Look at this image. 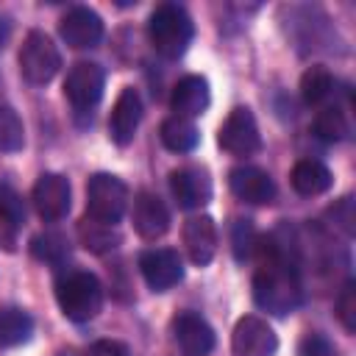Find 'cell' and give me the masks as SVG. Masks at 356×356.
<instances>
[{
    "label": "cell",
    "instance_id": "2e32d148",
    "mask_svg": "<svg viewBox=\"0 0 356 356\" xmlns=\"http://www.w3.org/2000/svg\"><path fill=\"white\" fill-rule=\"evenodd\" d=\"M170 228V211L153 192H139L134 200V231L142 239H159Z\"/></svg>",
    "mask_w": 356,
    "mask_h": 356
},
{
    "label": "cell",
    "instance_id": "4fadbf2b",
    "mask_svg": "<svg viewBox=\"0 0 356 356\" xmlns=\"http://www.w3.org/2000/svg\"><path fill=\"white\" fill-rule=\"evenodd\" d=\"M172 334L184 356H206L214 348V328L195 312H181L172 320Z\"/></svg>",
    "mask_w": 356,
    "mask_h": 356
},
{
    "label": "cell",
    "instance_id": "f546056e",
    "mask_svg": "<svg viewBox=\"0 0 356 356\" xmlns=\"http://www.w3.org/2000/svg\"><path fill=\"white\" fill-rule=\"evenodd\" d=\"M331 217H334V222L350 236L356 228H353V222H356V214H353V197H342L334 209H331Z\"/></svg>",
    "mask_w": 356,
    "mask_h": 356
},
{
    "label": "cell",
    "instance_id": "7c38bea8",
    "mask_svg": "<svg viewBox=\"0 0 356 356\" xmlns=\"http://www.w3.org/2000/svg\"><path fill=\"white\" fill-rule=\"evenodd\" d=\"M228 186L239 200L253 203V206H264L275 197V184L270 172H264L261 167H250V164L234 167L228 172Z\"/></svg>",
    "mask_w": 356,
    "mask_h": 356
},
{
    "label": "cell",
    "instance_id": "6da1fadb",
    "mask_svg": "<svg viewBox=\"0 0 356 356\" xmlns=\"http://www.w3.org/2000/svg\"><path fill=\"white\" fill-rule=\"evenodd\" d=\"M253 300L275 317L292 314L303 300L298 267L278 245H264V256L253 275Z\"/></svg>",
    "mask_w": 356,
    "mask_h": 356
},
{
    "label": "cell",
    "instance_id": "9c48e42d",
    "mask_svg": "<svg viewBox=\"0 0 356 356\" xmlns=\"http://www.w3.org/2000/svg\"><path fill=\"white\" fill-rule=\"evenodd\" d=\"M139 270L153 292H167L184 278V261L172 248H153L139 256Z\"/></svg>",
    "mask_w": 356,
    "mask_h": 356
},
{
    "label": "cell",
    "instance_id": "cb8c5ba5",
    "mask_svg": "<svg viewBox=\"0 0 356 356\" xmlns=\"http://www.w3.org/2000/svg\"><path fill=\"white\" fill-rule=\"evenodd\" d=\"M31 253H33L39 261L61 264V261L70 256V242H67V236H61L58 231H44V234H36V236L31 239Z\"/></svg>",
    "mask_w": 356,
    "mask_h": 356
},
{
    "label": "cell",
    "instance_id": "52a82bcc",
    "mask_svg": "<svg viewBox=\"0 0 356 356\" xmlns=\"http://www.w3.org/2000/svg\"><path fill=\"white\" fill-rule=\"evenodd\" d=\"M103 86H106V72L100 64L95 61H78L72 64V70L67 72L64 81V95L72 103L75 111H89L97 106V100L103 97Z\"/></svg>",
    "mask_w": 356,
    "mask_h": 356
},
{
    "label": "cell",
    "instance_id": "ac0fdd59",
    "mask_svg": "<svg viewBox=\"0 0 356 356\" xmlns=\"http://www.w3.org/2000/svg\"><path fill=\"white\" fill-rule=\"evenodd\" d=\"M170 106L175 111V117H197L209 108V81L203 75H186L172 86L170 95Z\"/></svg>",
    "mask_w": 356,
    "mask_h": 356
},
{
    "label": "cell",
    "instance_id": "d4e9b609",
    "mask_svg": "<svg viewBox=\"0 0 356 356\" xmlns=\"http://www.w3.org/2000/svg\"><path fill=\"white\" fill-rule=\"evenodd\" d=\"M314 134L320 139H325V142H342L350 134V122H348L342 108L331 106V108H323L314 117Z\"/></svg>",
    "mask_w": 356,
    "mask_h": 356
},
{
    "label": "cell",
    "instance_id": "44dd1931",
    "mask_svg": "<svg viewBox=\"0 0 356 356\" xmlns=\"http://www.w3.org/2000/svg\"><path fill=\"white\" fill-rule=\"evenodd\" d=\"M161 142L172 153H189V150L197 147L200 134H197L192 120H186V117H167L161 122Z\"/></svg>",
    "mask_w": 356,
    "mask_h": 356
},
{
    "label": "cell",
    "instance_id": "3957f363",
    "mask_svg": "<svg viewBox=\"0 0 356 356\" xmlns=\"http://www.w3.org/2000/svg\"><path fill=\"white\" fill-rule=\"evenodd\" d=\"M56 300L64 317L72 323H86L103 309V286L86 270H70L56 281Z\"/></svg>",
    "mask_w": 356,
    "mask_h": 356
},
{
    "label": "cell",
    "instance_id": "f1b7e54d",
    "mask_svg": "<svg viewBox=\"0 0 356 356\" xmlns=\"http://www.w3.org/2000/svg\"><path fill=\"white\" fill-rule=\"evenodd\" d=\"M250 250H253V231H250V222H248V220H236V225H234V253H236V259L242 261V259L250 256Z\"/></svg>",
    "mask_w": 356,
    "mask_h": 356
},
{
    "label": "cell",
    "instance_id": "d6986e66",
    "mask_svg": "<svg viewBox=\"0 0 356 356\" xmlns=\"http://www.w3.org/2000/svg\"><path fill=\"white\" fill-rule=\"evenodd\" d=\"M334 184V175L331 170L317 161V159H300L295 167H292V186L298 195L303 197H314V195H323L328 192Z\"/></svg>",
    "mask_w": 356,
    "mask_h": 356
},
{
    "label": "cell",
    "instance_id": "836d02e7",
    "mask_svg": "<svg viewBox=\"0 0 356 356\" xmlns=\"http://www.w3.org/2000/svg\"><path fill=\"white\" fill-rule=\"evenodd\" d=\"M8 31H11V28H8L6 17H0V47H3V44H6V39H8Z\"/></svg>",
    "mask_w": 356,
    "mask_h": 356
},
{
    "label": "cell",
    "instance_id": "8fae6325",
    "mask_svg": "<svg viewBox=\"0 0 356 356\" xmlns=\"http://www.w3.org/2000/svg\"><path fill=\"white\" fill-rule=\"evenodd\" d=\"M58 33L70 47L86 50V47H95L103 39V19H100L97 11H92L86 6H75L64 14V19L58 25Z\"/></svg>",
    "mask_w": 356,
    "mask_h": 356
},
{
    "label": "cell",
    "instance_id": "e0dca14e",
    "mask_svg": "<svg viewBox=\"0 0 356 356\" xmlns=\"http://www.w3.org/2000/svg\"><path fill=\"white\" fill-rule=\"evenodd\" d=\"M184 248H186V256H189L192 264L206 267L214 259V253H217V228H214V220L206 217V214L186 220V225H184Z\"/></svg>",
    "mask_w": 356,
    "mask_h": 356
},
{
    "label": "cell",
    "instance_id": "5bb4252c",
    "mask_svg": "<svg viewBox=\"0 0 356 356\" xmlns=\"http://www.w3.org/2000/svg\"><path fill=\"white\" fill-rule=\"evenodd\" d=\"M139 122H142V100H139V92L131 89V86H125L117 95V100H114L111 120H108V134H111V139L120 147H125V145L134 142Z\"/></svg>",
    "mask_w": 356,
    "mask_h": 356
},
{
    "label": "cell",
    "instance_id": "d6a6232c",
    "mask_svg": "<svg viewBox=\"0 0 356 356\" xmlns=\"http://www.w3.org/2000/svg\"><path fill=\"white\" fill-rule=\"evenodd\" d=\"M0 248L8 250V253L17 248V228L6 217H0Z\"/></svg>",
    "mask_w": 356,
    "mask_h": 356
},
{
    "label": "cell",
    "instance_id": "484cf974",
    "mask_svg": "<svg viewBox=\"0 0 356 356\" xmlns=\"http://www.w3.org/2000/svg\"><path fill=\"white\" fill-rule=\"evenodd\" d=\"M25 145V128L22 120L17 117L14 108L0 106V150L3 153H17Z\"/></svg>",
    "mask_w": 356,
    "mask_h": 356
},
{
    "label": "cell",
    "instance_id": "9a60e30c",
    "mask_svg": "<svg viewBox=\"0 0 356 356\" xmlns=\"http://www.w3.org/2000/svg\"><path fill=\"white\" fill-rule=\"evenodd\" d=\"M170 189L181 209H200L211 200V178L200 167H181L170 172Z\"/></svg>",
    "mask_w": 356,
    "mask_h": 356
},
{
    "label": "cell",
    "instance_id": "ffe728a7",
    "mask_svg": "<svg viewBox=\"0 0 356 356\" xmlns=\"http://www.w3.org/2000/svg\"><path fill=\"white\" fill-rule=\"evenodd\" d=\"M33 334V317L19 306H0V345L14 348Z\"/></svg>",
    "mask_w": 356,
    "mask_h": 356
},
{
    "label": "cell",
    "instance_id": "277c9868",
    "mask_svg": "<svg viewBox=\"0 0 356 356\" xmlns=\"http://www.w3.org/2000/svg\"><path fill=\"white\" fill-rule=\"evenodd\" d=\"M128 206V186L111 172H95L86 184V217L117 225Z\"/></svg>",
    "mask_w": 356,
    "mask_h": 356
},
{
    "label": "cell",
    "instance_id": "4dcf8cb0",
    "mask_svg": "<svg viewBox=\"0 0 356 356\" xmlns=\"http://www.w3.org/2000/svg\"><path fill=\"white\" fill-rule=\"evenodd\" d=\"M300 356H337L334 345L320 337V334H309L303 342H300Z\"/></svg>",
    "mask_w": 356,
    "mask_h": 356
},
{
    "label": "cell",
    "instance_id": "8992f818",
    "mask_svg": "<svg viewBox=\"0 0 356 356\" xmlns=\"http://www.w3.org/2000/svg\"><path fill=\"white\" fill-rule=\"evenodd\" d=\"M217 142L231 156H253L261 150V134H259V125L248 106L231 108V114L220 125Z\"/></svg>",
    "mask_w": 356,
    "mask_h": 356
},
{
    "label": "cell",
    "instance_id": "7a4b0ae2",
    "mask_svg": "<svg viewBox=\"0 0 356 356\" xmlns=\"http://www.w3.org/2000/svg\"><path fill=\"white\" fill-rule=\"evenodd\" d=\"M147 36H150V44L164 58H181L186 53V47L192 44L195 25L184 6L161 3L153 8V14L147 19Z\"/></svg>",
    "mask_w": 356,
    "mask_h": 356
},
{
    "label": "cell",
    "instance_id": "30bf717a",
    "mask_svg": "<svg viewBox=\"0 0 356 356\" xmlns=\"http://www.w3.org/2000/svg\"><path fill=\"white\" fill-rule=\"evenodd\" d=\"M33 206L39 211L42 220L56 222L61 217H67L70 211V200H72V189L70 181L58 172H42L33 184Z\"/></svg>",
    "mask_w": 356,
    "mask_h": 356
},
{
    "label": "cell",
    "instance_id": "83f0119b",
    "mask_svg": "<svg viewBox=\"0 0 356 356\" xmlns=\"http://www.w3.org/2000/svg\"><path fill=\"white\" fill-rule=\"evenodd\" d=\"M337 317L348 334L356 331V284L353 281H348L337 298Z\"/></svg>",
    "mask_w": 356,
    "mask_h": 356
},
{
    "label": "cell",
    "instance_id": "7402d4cb",
    "mask_svg": "<svg viewBox=\"0 0 356 356\" xmlns=\"http://www.w3.org/2000/svg\"><path fill=\"white\" fill-rule=\"evenodd\" d=\"M78 236H81L83 248L92 253H106V250H114L120 245V234L114 231V225L97 222L92 217H83L78 222Z\"/></svg>",
    "mask_w": 356,
    "mask_h": 356
},
{
    "label": "cell",
    "instance_id": "1f68e13d",
    "mask_svg": "<svg viewBox=\"0 0 356 356\" xmlns=\"http://www.w3.org/2000/svg\"><path fill=\"white\" fill-rule=\"evenodd\" d=\"M86 356H128V345L120 339H97L89 345Z\"/></svg>",
    "mask_w": 356,
    "mask_h": 356
},
{
    "label": "cell",
    "instance_id": "ba28073f",
    "mask_svg": "<svg viewBox=\"0 0 356 356\" xmlns=\"http://www.w3.org/2000/svg\"><path fill=\"white\" fill-rule=\"evenodd\" d=\"M231 350L234 356H273L278 350V337L267 320L256 314H245L234 325Z\"/></svg>",
    "mask_w": 356,
    "mask_h": 356
},
{
    "label": "cell",
    "instance_id": "603a6c76",
    "mask_svg": "<svg viewBox=\"0 0 356 356\" xmlns=\"http://www.w3.org/2000/svg\"><path fill=\"white\" fill-rule=\"evenodd\" d=\"M331 92H334V75H331L328 67L314 64V67H309V70L303 72V78H300V95H303V100H306L309 106L323 103Z\"/></svg>",
    "mask_w": 356,
    "mask_h": 356
},
{
    "label": "cell",
    "instance_id": "4316f807",
    "mask_svg": "<svg viewBox=\"0 0 356 356\" xmlns=\"http://www.w3.org/2000/svg\"><path fill=\"white\" fill-rule=\"evenodd\" d=\"M25 200L19 197V192L8 184H0V217H6L14 228H19L25 222Z\"/></svg>",
    "mask_w": 356,
    "mask_h": 356
},
{
    "label": "cell",
    "instance_id": "5b68a950",
    "mask_svg": "<svg viewBox=\"0 0 356 356\" xmlns=\"http://www.w3.org/2000/svg\"><path fill=\"white\" fill-rule=\"evenodd\" d=\"M61 67V53L53 44V39L44 31H28L22 47H19V72L28 83L44 86L56 78Z\"/></svg>",
    "mask_w": 356,
    "mask_h": 356
}]
</instances>
